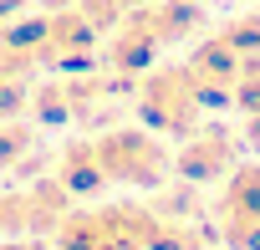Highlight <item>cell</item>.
Listing matches in <instances>:
<instances>
[{
    "instance_id": "4",
    "label": "cell",
    "mask_w": 260,
    "mask_h": 250,
    "mask_svg": "<svg viewBox=\"0 0 260 250\" xmlns=\"http://www.w3.org/2000/svg\"><path fill=\"white\" fill-rule=\"evenodd\" d=\"M214 225L235 250H260V164H235L214 199Z\"/></svg>"
},
{
    "instance_id": "7",
    "label": "cell",
    "mask_w": 260,
    "mask_h": 250,
    "mask_svg": "<svg viewBox=\"0 0 260 250\" xmlns=\"http://www.w3.org/2000/svg\"><path fill=\"white\" fill-rule=\"evenodd\" d=\"M56 184L72 189V194H97V189H107V174H102L97 148H92V143H72V148L61 153V179H56Z\"/></svg>"
},
{
    "instance_id": "2",
    "label": "cell",
    "mask_w": 260,
    "mask_h": 250,
    "mask_svg": "<svg viewBox=\"0 0 260 250\" xmlns=\"http://www.w3.org/2000/svg\"><path fill=\"white\" fill-rule=\"evenodd\" d=\"M204 87L194 82V72H189V61L184 67H158V72H148V82H143V92H138V107H143V117L153 122V128H164V133H194L199 128V117H204Z\"/></svg>"
},
{
    "instance_id": "1",
    "label": "cell",
    "mask_w": 260,
    "mask_h": 250,
    "mask_svg": "<svg viewBox=\"0 0 260 250\" xmlns=\"http://www.w3.org/2000/svg\"><path fill=\"white\" fill-rule=\"evenodd\" d=\"M199 26V6H189V0H143L138 11H127L117 21V36H112V72H143L169 41L189 36Z\"/></svg>"
},
{
    "instance_id": "3",
    "label": "cell",
    "mask_w": 260,
    "mask_h": 250,
    "mask_svg": "<svg viewBox=\"0 0 260 250\" xmlns=\"http://www.w3.org/2000/svg\"><path fill=\"white\" fill-rule=\"evenodd\" d=\"M92 148H97V159H102L107 184H133V189L158 184V179L169 174V164H174L158 138H148V133H122V128L102 133Z\"/></svg>"
},
{
    "instance_id": "8",
    "label": "cell",
    "mask_w": 260,
    "mask_h": 250,
    "mask_svg": "<svg viewBox=\"0 0 260 250\" xmlns=\"http://www.w3.org/2000/svg\"><path fill=\"white\" fill-rule=\"evenodd\" d=\"M138 6H143V0H82L77 11L92 21V31H107V26H117L127 11H138Z\"/></svg>"
},
{
    "instance_id": "6",
    "label": "cell",
    "mask_w": 260,
    "mask_h": 250,
    "mask_svg": "<svg viewBox=\"0 0 260 250\" xmlns=\"http://www.w3.org/2000/svg\"><path fill=\"white\" fill-rule=\"evenodd\" d=\"M67 220V199L61 184H36V189H11L0 194V235H21V230H41V225H61Z\"/></svg>"
},
{
    "instance_id": "5",
    "label": "cell",
    "mask_w": 260,
    "mask_h": 250,
    "mask_svg": "<svg viewBox=\"0 0 260 250\" xmlns=\"http://www.w3.org/2000/svg\"><path fill=\"white\" fill-rule=\"evenodd\" d=\"M235 164H240V138L230 128H194L189 143L174 153V169L184 179H204V184L209 179H224Z\"/></svg>"
},
{
    "instance_id": "9",
    "label": "cell",
    "mask_w": 260,
    "mask_h": 250,
    "mask_svg": "<svg viewBox=\"0 0 260 250\" xmlns=\"http://www.w3.org/2000/svg\"><path fill=\"white\" fill-rule=\"evenodd\" d=\"M219 36H224V41H230V46H235L240 56H255V51H260V16H245V21H230V26H224Z\"/></svg>"
},
{
    "instance_id": "10",
    "label": "cell",
    "mask_w": 260,
    "mask_h": 250,
    "mask_svg": "<svg viewBox=\"0 0 260 250\" xmlns=\"http://www.w3.org/2000/svg\"><path fill=\"white\" fill-rule=\"evenodd\" d=\"M0 250H41V245H21V240H6Z\"/></svg>"
}]
</instances>
